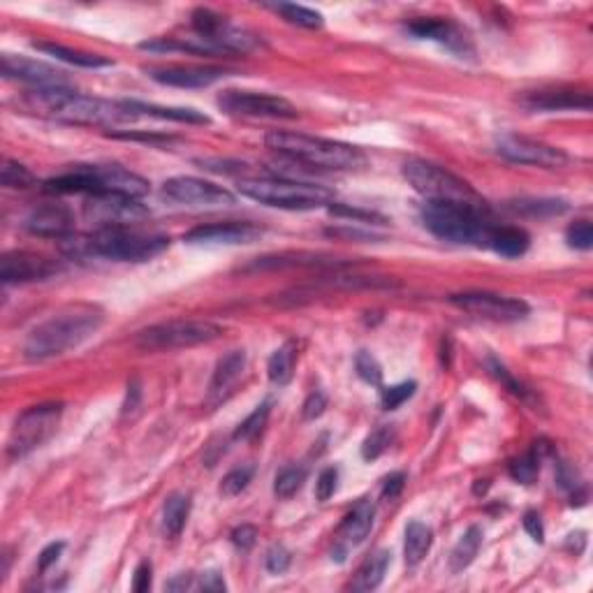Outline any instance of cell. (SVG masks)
<instances>
[{"mask_svg":"<svg viewBox=\"0 0 593 593\" xmlns=\"http://www.w3.org/2000/svg\"><path fill=\"white\" fill-rule=\"evenodd\" d=\"M392 563V552L380 550L374 556H368L362 563V568L355 575V582H352V591H374L383 584L385 575H387V568Z\"/></svg>","mask_w":593,"mask_h":593,"instance_id":"obj_29","label":"cell"},{"mask_svg":"<svg viewBox=\"0 0 593 593\" xmlns=\"http://www.w3.org/2000/svg\"><path fill=\"white\" fill-rule=\"evenodd\" d=\"M28 110L70 126H114L137 121L128 100H105L77 93L75 88H33L26 93Z\"/></svg>","mask_w":593,"mask_h":593,"instance_id":"obj_2","label":"cell"},{"mask_svg":"<svg viewBox=\"0 0 593 593\" xmlns=\"http://www.w3.org/2000/svg\"><path fill=\"white\" fill-rule=\"evenodd\" d=\"M130 110L139 116H154V119H163V121H176V123H195V126H207L211 119L204 111L192 110V107H160L148 105V102H139V100H128Z\"/></svg>","mask_w":593,"mask_h":593,"instance_id":"obj_27","label":"cell"},{"mask_svg":"<svg viewBox=\"0 0 593 593\" xmlns=\"http://www.w3.org/2000/svg\"><path fill=\"white\" fill-rule=\"evenodd\" d=\"M434 543V531L422 522H408L406 540H403V554H406L408 566H418L420 561L429 554Z\"/></svg>","mask_w":593,"mask_h":593,"instance_id":"obj_31","label":"cell"},{"mask_svg":"<svg viewBox=\"0 0 593 593\" xmlns=\"http://www.w3.org/2000/svg\"><path fill=\"white\" fill-rule=\"evenodd\" d=\"M264 230L253 223H211V226H198L183 235L186 243H226V246H236V243H253L258 242Z\"/></svg>","mask_w":593,"mask_h":593,"instance_id":"obj_21","label":"cell"},{"mask_svg":"<svg viewBox=\"0 0 593 593\" xmlns=\"http://www.w3.org/2000/svg\"><path fill=\"white\" fill-rule=\"evenodd\" d=\"M218 107L230 116L248 119H296L299 111L290 100L258 91H223L218 95Z\"/></svg>","mask_w":593,"mask_h":593,"instance_id":"obj_13","label":"cell"},{"mask_svg":"<svg viewBox=\"0 0 593 593\" xmlns=\"http://www.w3.org/2000/svg\"><path fill=\"white\" fill-rule=\"evenodd\" d=\"M355 371L367 385H374V387L383 385V367L368 350H359L355 355Z\"/></svg>","mask_w":593,"mask_h":593,"instance_id":"obj_45","label":"cell"},{"mask_svg":"<svg viewBox=\"0 0 593 593\" xmlns=\"http://www.w3.org/2000/svg\"><path fill=\"white\" fill-rule=\"evenodd\" d=\"M0 70H3L5 79H17V82H23L33 88H72V82L66 72L54 66H47L42 61L26 58V56L3 54Z\"/></svg>","mask_w":593,"mask_h":593,"instance_id":"obj_16","label":"cell"},{"mask_svg":"<svg viewBox=\"0 0 593 593\" xmlns=\"http://www.w3.org/2000/svg\"><path fill=\"white\" fill-rule=\"evenodd\" d=\"M484 484H480V480H478V484H475V489H473V491H475V494H484V491H487V480H482Z\"/></svg>","mask_w":593,"mask_h":593,"instance_id":"obj_61","label":"cell"},{"mask_svg":"<svg viewBox=\"0 0 593 593\" xmlns=\"http://www.w3.org/2000/svg\"><path fill=\"white\" fill-rule=\"evenodd\" d=\"M243 368H246V352L243 350H230L227 355L218 359L214 368V376H211L209 383V399L211 402H218L223 399L227 390H230L232 385L239 380V376L243 374Z\"/></svg>","mask_w":593,"mask_h":593,"instance_id":"obj_25","label":"cell"},{"mask_svg":"<svg viewBox=\"0 0 593 593\" xmlns=\"http://www.w3.org/2000/svg\"><path fill=\"white\" fill-rule=\"evenodd\" d=\"M86 167L91 183H93V192L91 195H100V192H121V195H130V198H144L151 190V183L144 176L135 174V172L126 170L121 165H84Z\"/></svg>","mask_w":593,"mask_h":593,"instance_id":"obj_19","label":"cell"},{"mask_svg":"<svg viewBox=\"0 0 593 593\" xmlns=\"http://www.w3.org/2000/svg\"><path fill=\"white\" fill-rule=\"evenodd\" d=\"M84 216L88 223H93L98 230L105 227H128L130 223L148 218L146 204L137 198L121 195V192H100V195H88L84 202Z\"/></svg>","mask_w":593,"mask_h":593,"instance_id":"obj_11","label":"cell"},{"mask_svg":"<svg viewBox=\"0 0 593 593\" xmlns=\"http://www.w3.org/2000/svg\"><path fill=\"white\" fill-rule=\"evenodd\" d=\"M314 264H336V260H320L314 253H290L274 255V258H260L253 270H283V267H314Z\"/></svg>","mask_w":593,"mask_h":593,"instance_id":"obj_38","label":"cell"},{"mask_svg":"<svg viewBox=\"0 0 593 593\" xmlns=\"http://www.w3.org/2000/svg\"><path fill=\"white\" fill-rule=\"evenodd\" d=\"M146 75L163 86L174 88H207L226 79L230 70L216 66H167L146 67Z\"/></svg>","mask_w":593,"mask_h":593,"instance_id":"obj_20","label":"cell"},{"mask_svg":"<svg viewBox=\"0 0 593 593\" xmlns=\"http://www.w3.org/2000/svg\"><path fill=\"white\" fill-rule=\"evenodd\" d=\"M192 31L199 38L216 44L223 54H248V51L258 49L262 44V40L255 33L235 26L226 17H220L214 10H207V7L192 12Z\"/></svg>","mask_w":593,"mask_h":593,"instance_id":"obj_10","label":"cell"},{"mask_svg":"<svg viewBox=\"0 0 593 593\" xmlns=\"http://www.w3.org/2000/svg\"><path fill=\"white\" fill-rule=\"evenodd\" d=\"M151 580H154V566H151L148 561H142V563L135 568V575H132V591H148V589H151Z\"/></svg>","mask_w":593,"mask_h":593,"instance_id":"obj_52","label":"cell"},{"mask_svg":"<svg viewBox=\"0 0 593 593\" xmlns=\"http://www.w3.org/2000/svg\"><path fill=\"white\" fill-rule=\"evenodd\" d=\"M524 531L531 535V540H535L538 544L544 543V527H543V517L535 510H528L524 515Z\"/></svg>","mask_w":593,"mask_h":593,"instance_id":"obj_55","label":"cell"},{"mask_svg":"<svg viewBox=\"0 0 593 593\" xmlns=\"http://www.w3.org/2000/svg\"><path fill=\"white\" fill-rule=\"evenodd\" d=\"M290 563H292V554L288 552V547H283V544H274V547H270L267 559H264V566H267V571H270L271 575H283V572L290 568Z\"/></svg>","mask_w":593,"mask_h":593,"instance_id":"obj_49","label":"cell"},{"mask_svg":"<svg viewBox=\"0 0 593 593\" xmlns=\"http://www.w3.org/2000/svg\"><path fill=\"white\" fill-rule=\"evenodd\" d=\"M403 487H406V473H402V471L390 473L383 482V499H387V500L396 499V496L403 491Z\"/></svg>","mask_w":593,"mask_h":593,"instance_id":"obj_53","label":"cell"},{"mask_svg":"<svg viewBox=\"0 0 593 593\" xmlns=\"http://www.w3.org/2000/svg\"><path fill=\"white\" fill-rule=\"evenodd\" d=\"M332 216H339V218H352L359 226H368V223H376V226H383L387 223V218H383L380 214H374V211H364V209H355V207H348V204H336L332 202L330 207Z\"/></svg>","mask_w":593,"mask_h":593,"instance_id":"obj_46","label":"cell"},{"mask_svg":"<svg viewBox=\"0 0 593 593\" xmlns=\"http://www.w3.org/2000/svg\"><path fill=\"white\" fill-rule=\"evenodd\" d=\"M392 440H394V429L387 427V424H380V427H376L374 431L364 438L362 456L367 462H376L378 456H383L385 452H387Z\"/></svg>","mask_w":593,"mask_h":593,"instance_id":"obj_41","label":"cell"},{"mask_svg":"<svg viewBox=\"0 0 593 593\" xmlns=\"http://www.w3.org/2000/svg\"><path fill=\"white\" fill-rule=\"evenodd\" d=\"M531 246V236L519 227H499L494 226L487 236L484 248H491L494 253L503 258H522Z\"/></svg>","mask_w":593,"mask_h":593,"instance_id":"obj_26","label":"cell"},{"mask_svg":"<svg viewBox=\"0 0 593 593\" xmlns=\"http://www.w3.org/2000/svg\"><path fill=\"white\" fill-rule=\"evenodd\" d=\"M63 403H40L28 408L17 418L7 438V456L10 459H23L31 452L40 450L61 424Z\"/></svg>","mask_w":593,"mask_h":593,"instance_id":"obj_9","label":"cell"},{"mask_svg":"<svg viewBox=\"0 0 593 593\" xmlns=\"http://www.w3.org/2000/svg\"><path fill=\"white\" fill-rule=\"evenodd\" d=\"M33 47L38 51H42V54L54 56L56 61L70 63V66H77V67H86V70H98V67L114 66V61H110L105 56L70 49V47H63V44H56V42H33Z\"/></svg>","mask_w":593,"mask_h":593,"instance_id":"obj_28","label":"cell"},{"mask_svg":"<svg viewBox=\"0 0 593 593\" xmlns=\"http://www.w3.org/2000/svg\"><path fill=\"white\" fill-rule=\"evenodd\" d=\"M190 496L188 494H172L163 506V531L170 538H179L190 517Z\"/></svg>","mask_w":593,"mask_h":593,"instance_id":"obj_34","label":"cell"},{"mask_svg":"<svg viewBox=\"0 0 593 593\" xmlns=\"http://www.w3.org/2000/svg\"><path fill=\"white\" fill-rule=\"evenodd\" d=\"M374 517H376V506L371 499H362L358 506L352 508L346 515V519L341 522L339 533H336V543L334 550H332V559L343 563L348 556V552L359 547L364 540L368 538V533L374 528Z\"/></svg>","mask_w":593,"mask_h":593,"instance_id":"obj_18","label":"cell"},{"mask_svg":"<svg viewBox=\"0 0 593 593\" xmlns=\"http://www.w3.org/2000/svg\"><path fill=\"white\" fill-rule=\"evenodd\" d=\"M522 105L538 111H563V110H591V95L575 88H540L522 95Z\"/></svg>","mask_w":593,"mask_h":593,"instance_id":"obj_23","label":"cell"},{"mask_svg":"<svg viewBox=\"0 0 593 593\" xmlns=\"http://www.w3.org/2000/svg\"><path fill=\"white\" fill-rule=\"evenodd\" d=\"M239 192L260 204L288 211H314L334 202V190L327 186L295 179H242Z\"/></svg>","mask_w":593,"mask_h":593,"instance_id":"obj_6","label":"cell"},{"mask_svg":"<svg viewBox=\"0 0 593 593\" xmlns=\"http://www.w3.org/2000/svg\"><path fill=\"white\" fill-rule=\"evenodd\" d=\"M105 323V311L98 304H70L28 332L23 358L28 362H47L61 358L88 341Z\"/></svg>","mask_w":593,"mask_h":593,"instance_id":"obj_1","label":"cell"},{"mask_svg":"<svg viewBox=\"0 0 593 593\" xmlns=\"http://www.w3.org/2000/svg\"><path fill=\"white\" fill-rule=\"evenodd\" d=\"M111 137L142 139V142H148V144H167V142H170V137H165V135H139V132H111Z\"/></svg>","mask_w":593,"mask_h":593,"instance_id":"obj_58","label":"cell"},{"mask_svg":"<svg viewBox=\"0 0 593 593\" xmlns=\"http://www.w3.org/2000/svg\"><path fill=\"white\" fill-rule=\"evenodd\" d=\"M199 589H202V591L220 593V591H226L227 584L218 571H207V572H202V577H199Z\"/></svg>","mask_w":593,"mask_h":593,"instance_id":"obj_56","label":"cell"},{"mask_svg":"<svg viewBox=\"0 0 593 593\" xmlns=\"http://www.w3.org/2000/svg\"><path fill=\"white\" fill-rule=\"evenodd\" d=\"M167 236L146 235L130 227H105L88 236L63 239V251L72 258H105L114 262H146L167 251Z\"/></svg>","mask_w":593,"mask_h":593,"instance_id":"obj_3","label":"cell"},{"mask_svg":"<svg viewBox=\"0 0 593 593\" xmlns=\"http://www.w3.org/2000/svg\"><path fill=\"white\" fill-rule=\"evenodd\" d=\"M547 452H550L547 440H538V443H533V447L527 452V455L512 459L510 466H508L512 480H517V482L522 484H531L533 480L538 478L540 462H543V456L547 455Z\"/></svg>","mask_w":593,"mask_h":593,"instance_id":"obj_32","label":"cell"},{"mask_svg":"<svg viewBox=\"0 0 593 593\" xmlns=\"http://www.w3.org/2000/svg\"><path fill=\"white\" fill-rule=\"evenodd\" d=\"M415 390H418V383H415V380H406V383L392 385V387H383V390H380V406H383L385 411H396V408L403 406L408 399H412Z\"/></svg>","mask_w":593,"mask_h":593,"instance_id":"obj_44","label":"cell"},{"mask_svg":"<svg viewBox=\"0 0 593 593\" xmlns=\"http://www.w3.org/2000/svg\"><path fill=\"white\" fill-rule=\"evenodd\" d=\"M336 487H339V468H324L318 475V482H315V499H318L320 503L330 500L332 496H334Z\"/></svg>","mask_w":593,"mask_h":593,"instance_id":"obj_48","label":"cell"},{"mask_svg":"<svg viewBox=\"0 0 593 593\" xmlns=\"http://www.w3.org/2000/svg\"><path fill=\"white\" fill-rule=\"evenodd\" d=\"M450 304L466 314L494 320V323H517L531 314V306L524 299L496 295V292H459L450 296Z\"/></svg>","mask_w":593,"mask_h":593,"instance_id":"obj_15","label":"cell"},{"mask_svg":"<svg viewBox=\"0 0 593 593\" xmlns=\"http://www.w3.org/2000/svg\"><path fill=\"white\" fill-rule=\"evenodd\" d=\"M295 362H296V348L295 343H286V346L276 348L271 352L270 362H267V374H270V380L279 387L288 385L292 380V371H295Z\"/></svg>","mask_w":593,"mask_h":593,"instance_id":"obj_35","label":"cell"},{"mask_svg":"<svg viewBox=\"0 0 593 593\" xmlns=\"http://www.w3.org/2000/svg\"><path fill=\"white\" fill-rule=\"evenodd\" d=\"M0 181L3 186L12 188V190H28V188L38 186V179L28 167H23L17 160L5 158L3 167H0Z\"/></svg>","mask_w":593,"mask_h":593,"instance_id":"obj_39","label":"cell"},{"mask_svg":"<svg viewBox=\"0 0 593 593\" xmlns=\"http://www.w3.org/2000/svg\"><path fill=\"white\" fill-rule=\"evenodd\" d=\"M324 408H327V396H324L320 390L311 392L302 406V418L306 420V422H314V420H318L320 415H323Z\"/></svg>","mask_w":593,"mask_h":593,"instance_id":"obj_51","label":"cell"},{"mask_svg":"<svg viewBox=\"0 0 593 593\" xmlns=\"http://www.w3.org/2000/svg\"><path fill=\"white\" fill-rule=\"evenodd\" d=\"M403 179L427 202L464 204V207H473V209H489L487 202L480 198L471 183H466L445 167L429 163V160L412 158L403 163Z\"/></svg>","mask_w":593,"mask_h":593,"instance_id":"obj_7","label":"cell"},{"mask_svg":"<svg viewBox=\"0 0 593 593\" xmlns=\"http://www.w3.org/2000/svg\"><path fill=\"white\" fill-rule=\"evenodd\" d=\"M230 538L236 550H242V552L253 550L255 543H258V528L251 527V524H242V527H236L235 531H232Z\"/></svg>","mask_w":593,"mask_h":593,"instance_id":"obj_50","label":"cell"},{"mask_svg":"<svg viewBox=\"0 0 593 593\" xmlns=\"http://www.w3.org/2000/svg\"><path fill=\"white\" fill-rule=\"evenodd\" d=\"M496 154L515 165L543 167V170H559L568 165V155L563 148H556L552 144L538 142V139L515 135V132H503L494 142Z\"/></svg>","mask_w":593,"mask_h":593,"instance_id":"obj_12","label":"cell"},{"mask_svg":"<svg viewBox=\"0 0 593 593\" xmlns=\"http://www.w3.org/2000/svg\"><path fill=\"white\" fill-rule=\"evenodd\" d=\"M255 475V466L251 464H243V466H236L227 473L223 482H220V496H226V499H235L248 487V484L253 482Z\"/></svg>","mask_w":593,"mask_h":593,"instance_id":"obj_42","label":"cell"},{"mask_svg":"<svg viewBox=\"0 0 593 593\" xmlns=\"http://www.w3.org/2000/svg\"><path fill=\"white\" fill-rule=\"evenodd\" d=\"M482 538H484L482 528H480L478 524H473V527H468L466 531H464L462 538L456 540L455 550H452L450 554V571L455 572V575L456 572L466 571L473 561H475L480 547H482Z\"/></svg>","mask_w":593,"mask_h":593,"instance_id":"obj_30","label":"cell"},{"mask_svg":"<svg viewBox=\"0 0 593 593\" xmlns=\"http://www.w3.org/2000/svg\"><path fill=\"white\" fill-rule=\"evenodd\" d=\"M487 368H489V374L494 376V378L499 380V383H503V387H506L508 392H512V394H515V396H519L522 402L533 403V406L538 403V399H535V392H533L531 387H527V385H524L522 380H517L515 376H512L510 371H508V368L499 362V359L491 358V355H489V358H487Z\"/></svg>","mask_w":593,"mask_h":593,"instance_id":"obj_37","label":"cell"},{"mask_svg":"<svg viewBox=\"0 0 593 593\" xmlns=\"http://www.w3.org/2000/svg\"><path fill=\"white\" fill-rule=\"evenodd\" d=\"M220 334L223 330L209 320H167L139 332L135 336V346L144 352H170L214 343Z\"/></svg>","mask_w":593,"mask_h":593,"instance_id":"obj_8","label":"cell"},{"mask_svg":"<svg viewBox=\"0 0 593 593\" xmlns=\"http://www.w3.org/2000/svg\"><path fill=\"white\" fill-rule=\"evenodd\" d=\"M568 246L575 251H591L593 248V227L589 220H577L575 226L568 227L566 232Z\"/></svg>","mask_w":593,"mask_h":593,"instance_id":"obj_47","label":"cell"},{"mask_svg":"<svg viewBox=\"0 0 593 593\" xmlns=\"http://www.w3.org/2000/svg\"><path fill=\"white\" fill-rule=\"evenodd\" d=\"M270 7L274 12H279L280 17L286 19L288 23H292V26L315 31V28H323V23H324L323 14L315 10H311V7L295 5V3H276V5H270Z\"/></svg>","mask_w":593,"mask_h":593,"instance_id":"obj_36","label":"cell"},{"mask_svg":"<svg viewBox=\"0 0 593 593\" xmlns=\"http://www.w3.org/2000/svg\"><path fill=\"white\" fill-rule=\"evenodd\" d=\"M63 550H66V543H51V544H47V547H44V550H42V554H40V559H38V571L40 572L49 571V568L54 566L56 561L61 559Z\"/></svg>","mask_w":593,"mask_h":593,"instance_id":"obj_54","label":"cell"},{"mask_svg":"<svg viewBox=\"0 0 593 593\" xmlns=\"http://www.w3.org/2000/svg\"><path fill=\"white\" fill-rule=\"evenodd\" d=\"M308 478V471L304 466H286L280 468L274 480V494L279 499H292V496L304 487Z\"/></svg>","mask_w":593,"mask_h":593,"instance_id":"obj_40","label":"cell"},{"mask_svg":"<svg viewBox=\"0 0 593 593\" xmlns=\"http://www.w3.org/2000/svg\"><path fill=\"white\" fill-rule=\"evenodd\" d=\"M408 33L418 40H431V42L445 44L447 49L455 51L464 58L466 51H473L471 44H468L466 35L450 22H443V19H418L406 26Z\"/></svg>","mask_w":593,"mask_h":593,"instance_id":"obj_24","label":"cell"},{"mask_svg":"<svg viewBox=\"0 0 593 593\" xmlns=\"http://www.w3.org/2000/svg\"><path fill=\"white\" fill-rule=\"evenodd\" d=\"M190 587H192L190 575H179L167 582V589H170V591H186V589H190Z\"/></svg>","mask_w":593,"mask_h":593,"instance_id":"obj_60","label":"cell"},{"mask_svg":"<svg viewBox=\"0 0 593 593\" xmlns=\"http://www.w3.org/2000/svg\"><path fill=\"white\" fill-rule=\"evenodd\" d=\"M508 207L517 214L531 216V218H552V216H561L571 209V204L561 198H522L508 202Z\"/></svg>","mask_w":593,"mask_h":593,"instance_id":"obj_33","label":"cell"},{"mask_svg":"<svg viewBox=\"0 0 593 593\" xmlns=\"http://www.w3.org/2000/svg\"><path fill=\"white\" fill-rule=\"evenodd\" d=\"M327 235L332 236H343V239H364V242H374V239H378V235H374V232H362V230H327Z\"/></svg>","mask_w":593,"mask_h":593,"instance_id":"obj_59","label":"cell"},{"mask_svg":"<svg viewBox=\"0 0 593 593\" xmlns=\"http://www.w3.org/2000/svg\"><path fill=\"white\" fill-rule=\"evenodd\" d=\"M422 226L443 242L484 246L494 227L489 209H473L464 204L427 202L420 211Z\"/></svg>","mask_w":593,"mask_h":593,"instance_id":"obj_5","label":"cell"},{"mask_svg":"<svg viewBox=\"0 0 593 593\" xmlns=\"http://www.w3.org/2000/svg\"><path fill=\"white\" fill-rule=\"evenodd\" d=\"M61 271V264L44 255L28 253V251H10L0 258V280L5 286H22L47 280Z\"/></svg>","mask_w":593,"mask_h":593,"instance_id":"obj_17","label":"cell"},{"mask_svg":"<svg viewBox=\"0 0 593 593\" xmlns=\"http://www.w3.org/2000/svg\"><path fill=\"white\" fill-rule=\"evenodd\" d=\"M270 412H271V403L264 402L260 403L258 408H255L251 415H248L243 422H239V427H236L235 431V438L236 440H253L255 436L260 434L264 429V424H267V420H270Z\"/></svg>","mask_w":593,"mask_h":593,"instance_id":"obj_43","label":"cell"},{"mask_svg":"<svg viewBox=\"0 0 593 593\" xmlns=\"http://www.w3.org/2000/svg\"><path fill=\"white\" fill-rule=\"evenodd\" d=\"M264 144L276 154L286 155L295 163H304L308 167H318V170L358 172L364 170L368 163L367 155L358 146L334 142V139L311 137L302 132L271 130L267 132Z\"/></svg>","mask_w":593,"mask_h":593,"instance_id":"obj_4","label":"cell"},{"mask_svg":"<svg viewBox=\"0 0 593 593\" xmlns=\"http://www.w3.org/2000/svg\"><path fill=\"white\" fill-rule=\"evenodd\" d=\"M163 198L170 202L195 207V209H218V207H232L236 198L227 188L204 181L198 176H174L163 183Z\"/></svg>","mask_w":593,"mask_h":593,"instance_id":"obj_14","label":"cell"},{"mask_svg":"<svg viewBox=\"0 0 593 593\" xmlns=\"http://www.w3.org/2000/svg\"><path fill=\"white\" fill-rule=\"evenodd\" d=\"M23 227L35 236H49L63 242L75 230V216L66 204H42L26 216Z\"/></svg>","mask_w":593,"mask_h":593,"instance_id":"obj_22","label":"cell"},{"mask_svg":"<svg viewBox=\"0 0 593 593\" xmlns=\"http://www.w3.org/2000/svg\"><path fill=\"white\" fill-rule=\"evenodd\" d=\"M139 402H142V387H139V380H130L128 383V394H126V403H123V418L130 415V412L137 411Z\"/></svg>","mask_w":593,"mask_h":593,"instance_id":"obj_57","label":"cell"}]
</instances>
